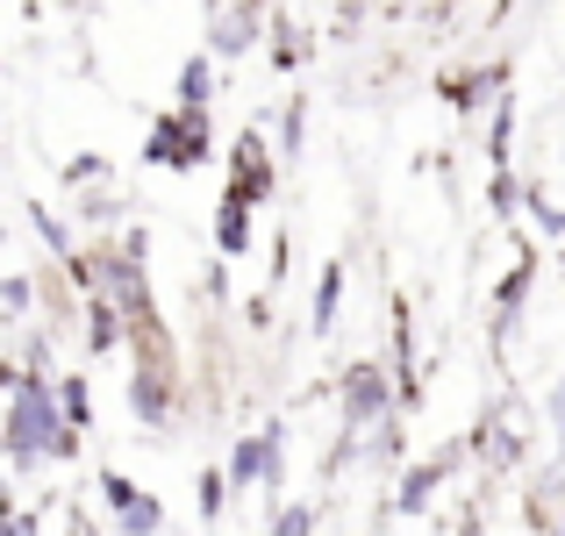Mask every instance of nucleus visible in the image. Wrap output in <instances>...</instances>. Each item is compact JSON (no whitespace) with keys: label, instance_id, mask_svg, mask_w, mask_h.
<instances>
[{"label":"nucleus","instance_id":"f257e3e1","mask_svg":"<svg viewBox=\"0 0 565 536\" xmlns=\"http://www.w3.org/2000/svg\"><path fill=\"white\" fill-rule=\"evenodd\" d=\"M0 451L14 458V472H43V465H72L79 458V429H65L51 379H29L22 372V386L0 408Z\"/></svg>","mask_w":565,"mask_h":536},{"label":"nucleus","instance_id":"f03ea898","mask_svg":"<svg viewBox=\"0 0 565 536\" xmlns=\"http://www.w3.org/2000/svg\"><path fill=\"white\" fill-rule=\"evenodd\" d=\"M279 480H287V422H265L250 429V437L230 443V458H222V486L230 494H244V486H273V508H279Z\"/></svg>","mask_w":565,"mask_h":536},{"label":"nucleus","instance_id":"7ed1b4c3","mask_svg":"<svg viewBox=\"0 0 565 536\" xmlns=\"http://www.w3.org/2000/svg\"><path fill=\"white\" fill-rule=\"evenodd\" d=\"M386 415H394V379H386V365L380 357H351V365L337 372V429H344V437H365Z\"/></svg>","mask_w":565,"mask_h":536},{"label":"nucleus","instance_id":"20e7f679","mask_svg":"<svg viewBox=\"0 0 565 536\" xmlns=\"http://www.w3.org/2000/svg\"><path fill=\"white\" fill-rule=\"evenodd\" d=\"M458 443H466V458H487V472H515V465H523V458H530V429L515 422V386L487 400L480 422H472Z\"/></svg>","mask_w":565,"mask_h":536},{"label":"nucleus","instance_id":"39448f33","mask_svg":"<svg viewBox=\"0 0 565 536\" xmlns=\"http://www.w3.org/2000/svg\"><path fill=\"white\" fill-rule=\"evenodd\" d=\"M207 151H215V129H207V115H158L151 129H143V165H166V172H201Z\"/></svg>","mask_w":565,"mask_h":536},{"label":"nucleus","instance_id":"423d86ee","mask_svg":"<svg viewBox=\"0 0 565 536\" xmlns=\"http://www.w3.org/2000/svg\"><path fill=\"white\" fill-rule=\"evenodd\" d=\"M466 465V443H437L429 458H408V465L394 472V486H386V508L394 515H429V501H437V486L451 480V472Z\"/></svg>","mask_w":565,"mask_h":536},{"label":"nucleus","instance_id":"0eeeda50","mask_svg":"<svg viewBox=\"0 0 565 536\" xmlns=\"http://www.w3.org/2000/svg\"><path fill=\"white\" fill-rule=\"evenodd\" d=\"M230 201H244L250 215H258L265 201H279V165H273V151H265V129H236L230 137Z\"/></svg>","mask_w":565,"mask_h":536},{"label":"nucleus","instance_id":"6e6552de","mask_svg":"<svg viewBox=\"0 0 565 536\" xmlns=\"http://www.w3.org/2000/svg\"><path fill=\"white\" fill-rule=\"evenodd\" d=\"M530 293H537V244H515V258H509V272H501V287H494V308H487V344H509L515 330H523V308H530Z\"/></svg>","mask_w":565,"mask_h":536},{"label":"nucleus","instance_id":"1a4fd4ad","mask_svg":"<svg viewBox=\"0 0 565 536\" xmlns=\"http://www.w3.org/2000/svg\"><path fill=\"white\" fill-rule=\"evenodd\" d=\"M509 86H515L509 57H480V65H466V72H437V94L451 100V115H487Z\"/></svg>","mask_w":565,"mask_h":536},{"label":"nucleus","instance_id":"9d476101","mask_svg":"<svg viewBox=\"0 0 565 536\" xmlns=\"http://www.w3.org/2000/svg\"><path fill=\"white\" fill-rule=\"evenodd\" d=\"M100 508L115 515L122 536H166V501L143 494L129 472H100Z\"/></svg>","mask_w":565,"mask_h":536},{"label":"nucleus","instance_id":"9b49d317","mask_svg":"<svg viewBox=\"0 0 565 536\" xmlns=\"http://www.w3.org/2000/svg\"><path fill=\"white\" fill-rule=\"evenodd\" d=\"M172 400H180L172 365H166V357H137V379H129V408H137V422L143 429H172Z\"/></svg>","mask_w":565,"mask_h":536},{"label":"nucleus","instance_id":"f8f14e48","mask_svg":"<svg viewBox=\"0 0 565 536\" xmlns=\"http://www.w3.org/2000/svg\"><path fill=\"white\" fill-rule=\"evenodd\" d=\"M265 36V8H215L207 14V51L201 57H244Z\"/></svg>","mask_w":565,"mask_h":536},{"label":"nucleus","instance_id":"ddd939ff","mask_svg":"<svg viewBox=\"0 0 565 536\" xmlns=\"http://www.w3.org/2000/svg\"><path fill=\"white\" fill-rule=\"evenodd\" d=\"M250 222H258V215H250L244 201H230V193L215 201V250H222V265H230V258H244V250H250V236H258Z\"/></svg>","mask_w":565,"mask_h":536},{"label":"nucleus","instance_id":"4468645a","mask_svg":"<svg viewBox=\"0 0 565 536\" xmlns=\"http://www.w3.org/2000/svg\"><path fill=\"white\" fill-rule=\"evenodd\" d=\"M359 458H373L380 472H401L408 465V429H401V415H386V422H373L359 437Z\"/></svg>","mask_w":565,"mask_h":536},{"label":"nucleus","instance_id":"2eb2a0df","mask_svg":"<svg viewBox=\"0 0 565 536\" xmlns=\"http://www.w3.org/2000/svg\"><path fill=\"white\" fill-rule=\"evenodd\" d=\"M265 43H273V57H265L273 72H301L308 65V36L294 29V14H265Z\"/></svg>","mask_w":565,"mask_h":536},{"label":"nucleus","instance_id":"dca6fc26","mask_svg":"<svg viewBox=\"0 0 565 536\" xmlns=\"http://www.w3.org/2000/svg\"><path fill=\"white\" fill-rule=\"evenodd\" d=\"M86 351L94 357H108V351H129V330H122V315H115L108 301H94V293H86Z\"/></svg>","mask_w":565,"mask_h":536},{"label":"nucleus","instance_id":"f3484780","mask_svg":"<svg viewBox=\"0 0 565 536\" xmlns=\"http://www.w3.org/2000/svg\"><path fill=\"white\" fill-rule=\"evenodd\" d=\"M215 57H186L180 65V79H172V94H180V108L186 115H207V100H215Z\"/></svg>","mask_w":565,"mask_h":536},{"label":"nucleus","instance_id":"a211bd4d","mask_svg":"<svg viewBox=\"0 0 565 536\" xmlns=\"http://www.w3.org/2000/svg\"><path fill=\"white\" fill-rule=\"evenodd\" d=\"M51 394H57V415H65V429H79V437H86V422H94V386H86V372H57Z\"/></svg>","mask_w":565,"mask_h":536},{"label":"nucleus","instance_id":"6ab92c4d","mask_svg":"<svg viewBox=\"0 0 565 536\" xmlns=\"http://www.w3.org/2000/svg\"><path fill=\"white\" fill-rule=\"evenodd\" d=\"M337 308H344V265H322V279H316V308H308V330L316 336H330L337 330Z\"/></svg>","mask_w":565,"mask_h":536},{"label":"nucleus","instance_id":"aec40b11","mask_svg":"<svg viewBox=\"0 0 565 536\" xmlns=\"http://www.w3.org/2000/svg\"><path fill=\"white\" fill-rule=\"evenodd\" d=\"M29 229H36V244L51 250L57 265H72V258H79V244H72V222H65V215H51L43 201H29Z\"/></svg>","mask_w":565,"mask_h":536},{"label":"nucleus","instance_id":"412c9836","mask_svg":"<svg viewBox=\"0 0 565 536\" xmlns=\"http://www.w3.org/2000/svg\"><path fill=\"white\" fill-rule=\"evenodd\" d=\"M509 151H515V100L501 94L494 108H487V165L509 172Z\"/></svg>","mask_w":565,"mask_h":536},{"label":"nucleus","instance_id":"4be33fe9","mask_svg":"<svg viewBox=\"0 0 565 536\" xmlns=\"http://www.w3.org/2000/svg\"><path fill=\"white\" fill-rule=\"evenodd\" d=\"M122 215H129V201H122V193H108V186H94L79 201V222L94 229V244H100V236H115V222H122Z\"/></svg>","mask_w":565,"mask_h":536},{"label":"nucleus","instance_id":"5701e85b","mask_svg":"<svg viewBox=\"0 0 565 536\" xmlns=\"http://www.w3.org/2000/svg\"><path fill=\"white\" fill-rule=\"evenodd\" d=\"M487 207H494V215L501 222H515V215H523V172H487Z\"/></svg>","mask_w":565,"mask_h":536},{"label":"nucleus","instance_id":"b1692460","mask_svg":"<svg viewBox=\"0 0 565 536\" xmlns=\"http://www.w3.org/2000/svg\"><path fill=\"white\" fill-rule=\"evenodd\" d=\"M108 158H100V151H79V158H65V172H57V179H65V186H79V193H94V186H108Z\"/></svg>","mask_w":565,"mask_h":536},{"label":"nucleus","instance_id":"393cba45","mask_svg":"<svg viewBox=\"0 0 565 536\" xmlns=\"http://www.w3.org/2000/svg\"><path fill=\"white\" fill-rule=\"evenodd\" d=\"M322 508H308V501H287V508H273V523H265V536H316Z\"/></svg>","mask_w":565,"mask_h":536},{"label":"nucleus","instance_id":"a878e982","mask_svg":"<svg viewBox=\"0 0 565 536\" xmlns=\"http://www.w3.org/2000/svg\"><path fill=\"white\" fill-rule=\"evenodd\" d=\"M301 143H308V100H287V108H279V158H301Z\"/></svg>","mask_w":565,"mask_h":536},{"label":"nucleus","instance_id":"bb28decb","mask_svg":"<svg viewBox=\"0 0 565 536\" xmlns=\"http://www.w3.org/2000/svg\"><path fill=\"white\" fill-rule=\"evenodd\" d=\"M193 501H201V523H222V501H230V486H222V465H201V480H193Z\"/></svg>","mask_w":565,"mask_h":536},{"label":"nucleus","instance_id":"cd10ccee","mask_svg":"<svg viewBox=\"0 0 565 536\" xmlns=\"http://www.w3.org/2000/svg\"><path fill=\"white\" fill-rule=\"evenodd\" d=\"M29 308H36V279H0V315H29Z\"/></svg>","mask_w":565,"mask_h":536},{"label":"nucleus","instance_id":"c85d7f7f","mask_svg":"<svg viewBox=\"0 0 565 536\" xmlns=\"http://www.w3.org/2000/svg\"><path fill=\"white\" fill-rule=\"evenodd\" d=\"M351 465H359V437H344V429H337L330 458H322V480H337V472H351Z\"/></svg>","mask_w":565,"mask_h":536},{"label":"nucleus","instance_id":"c756f323","mask_svg":"<svg viewBox=\"0 0 565 536\" xmlns=\"http://www.w3.org/2000/svg\"><path fill=\"white\" fill-rule=\"evenodd\" d=\"M544 422H552V437H558V451H565V372L552 379V394H544Z\"/></svg>","mask_w":565,"mask_h":536},{"label":"nucleus","instance_id":"7c9ffc66","mask_svg":"<svg viewBox=\"0 0 565 536\" xmlns=\"http://www.w3.org/2000/svg\"><path fill=\"white\" fill-rule=\"evenodd\" d=\"M0 536H43V529H36V515H29V508L0 501Z\"/></svg>","mask_w":565,"mask_h":536},{"label":"nucleus","instance_id":"2f4dec72","mask_svg":"<svg viewBox=\"0 0 565 536\" xmlns=\"http://www.w3.org/2000/svg\"><path fill=\"white\" fill-rule=\"evenodd\" d=\"M265 265H273V287H287V272H294V244H287V236H273V250H265Z\"/></svg>","mask_w":565,"mask_h":536},{"label":"nucleus","instance_id":"473e14b6","mask_svg":"<svg viewBox=\"0 0 565 536\" xmlns=\"http://www.w3.org/2000/svg\"><path fill=\"white\" fill-rule=\"evenodd\" d=\"M14 386H22V365H8V357H0V394H14Z\"/></svg>","mask_w":565,"mask_h":536},{"label":"nucleus","instance_id":"72a5a7b5","mask_svg":"<svg viewBox=\"0 0 565 536\" xmlns=\"http://www.w3.org/2000/svg\"><path fill=\"white\" fill-rule=\"evenodd\" d=\"M458 536H487V523H480V508H472V515H458Z\"/></svg>","mask_w":565,"mask_h":536},{"label":"nucleus","instance_id":"f704fd0d","mask_svg":"<svg viewBox=\"0 0 565 536\" xmlns=\"http://www.w3.org/2000/svg\"><path fill=\"white\" fill-rule=\"evenodd\" d=\"M544 536H565V508H558V515H552V523H544Z\"/></svg>","mask_w":565,"mask_h":536},{"label":"nucleus","instance_id":"c9c22d12","mask_svg":"<svg viewBox=\"0 0 565 536\" xmlns=\"http://www.w3.org/2000/svg\"><path fill=\"white\" fill-rule=\"evenodd\" d=\"M558 272H565V244H558Z\"/></svg>","mask_w":565,"mask_h":536}]
</instances>
